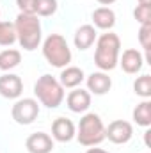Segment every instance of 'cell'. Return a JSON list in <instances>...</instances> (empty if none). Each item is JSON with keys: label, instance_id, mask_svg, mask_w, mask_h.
Returning <instances> with one entry per match:
<instances>
[{"label": "cell", "instance_id": "obj_1", "mask_svg": "<svg viewBox=\"0 0 151 153\" xmlns=\"http://www.w3.org/2000/svg\"><path fill=\"white\" fill-rule=\"evenodd\" d=\"M121 52V39L114 32H105L96 38V50H94V64L100 71H112L119 62Z\"/></svg>", "mask_w": 151, "mask_h": 153}, {"label": "cell", "instance_id": "obj_2", "mask_svg": "<svg viewBox=\"0 0 151 153\" xmlns=\"http://www.w3.org/2000/svg\"><path fill=\"white\" fill-rule=\"evenodd\" d=\"M16 41L27 52L36 50L41 43V23L36 14H23L20 13L14 22Z\"/></svg>", "mask_w": 151, "mask_h": 153}, {"label": "cell", "instance_id": "obj_3", "mask_svg": "<svg viewBox=\"0 0 151 153\" xmlns=\"http://www.w3.org/2000/svg\"><path fill=\"white\" fill-rule=\"evenodd\" d=\"M34 94L41 105L48 109H57L64 102V87L52 75H41L34 84Z\"/></svg>", "mask_w": 151, "mask_h": 153}, {"label": "cell", "instance_id": "obj_4", "mask_svg": "<svg viewBox=\"0 0 151 153\" xmlns=\"http://www.w3.org/2000/svg\"><path fill=\"white\" fill-rule=\"evenodd\" d=\"M43 55L53 68H66L71 62V48L61 34H50L43 43Z\"/></svg>", "mask_w": 151, "mask_h": 153}, {"label": "cell", "instance_id": "obj_5", "mask_svg": "<svg viewBox=\"0 0 151 153\" xmlns=\"http://www.w3.org/2000/svg\"><path fill=\"white\" fill-rule=\"evenodd\" d=\"M75 137L82 146H87V148L100 144L105 139V126H103L101 117L94 112L85 114L78 123V130H76Z\"/></svg>", "mask_w": 151, "mask_h": 153}, {"label": "cell", "instance_id": "obj_6", "mask_svg": "<svg viewBox=\"0 0 151 153\" xmlns=\"http://www.w3.org/2000/svg\"><path fill=\"white\" fill-rule=\"evenodd\" d=\"M11 116L18 125H30L36 121L39 116V103L34 98H21L18 100L13 109H11Z\"/></svg>", "mask_w": 151, "mask_h": 153}, {"label": "cell", "instance_id": "obj_7", "mask_svg": "<svg viewBox=\"0 0 151 153\" xmlns=\"http://www.w3.org/2000/svg\"><path fill=\"white\" fill-rule=\"evenodd\" d=\"M132 137H133V126L124 119H115L105 128V139H109L114 144H126Z\"/></svg>", "mask_w": 151, "mask_h": 153}, {"label": "cell", "instance_id": "obj_8", "mask_svg": "<svg viewBox=\"0 0 151 153\" xmlns=\"http://www.w3.org/2000/svg\"><path fill=\"white\" fill-rule=\"evenodd\" d=\"M23 93V80L14 73H4L0 76V96L7 100H16Z\"/></svg>", "mask_w": 151, "mask_h": 153}, {"label": "cell", "instance_id": "obj_9", "mask_svg": "<svg viewBox=\"0 0 151 153\" xmlns=\"http://www.w3.org/2000/svg\"><path fill=\"white\" fill-rule=\"evenodd\" d=\"M117 64L123 68L124 73L135 75V73H139V71L142 70V66H144V57H142V53H141L137 48H128V50L123 52V55H121V59H119Z\"/></svg>", "mask_w": 151, "mask_h": 153}, {"label": "cell", "instance_id": "obj_10", "mask_svg": "<svg viewBox=\"0 0 151 153\" xmlns=\"http://www.w3.org/2000/svg\"><path fill=\"white\" fill-rule=\"evenodd\" d=\"M52 135L59 143H70L76 135L75 123L71 119H68V117H57L52 123Z\"/></svg>", "mask_w": 151, "mask_h": 153}, {"label": "cell", "instance_id": "obj_11", "mask_svg": "<svg viewBox=\"0 0 151 153\" xmlns=\"http://www.w3.org/2000/svg\"><path fill=\"white\" fill-rule=\"evenodd\" d=\"M112 87V78L105 71H94L87 76V91L93 94H107Z\"/></svg>", "mask_w": 151, "mask_h": 153}, {"label": "cell", "instance_id": "obj_12", "mask_svg": "<svg viewBox=\"0 0 151 153\" xmlns=\"http://www.w3.org/2000/svg\"><path fill=\"white\" fill-rule=\"evenodd\" d=\"M25 148L29 150V153H52L53 150V141L48 134L44 132H36L32 135H29Z\"/></svg>", "mask_w": 151, "mask_h": 153}, {"label": "cell", "instance_id": "obj_13", "mask_svg": "<svg viewBox=\"0 0 151 153\" xmlns=\"http://www.w3.org/2000/svg\"><path fill=\"white\" fill-rule=\"evenodd\" d=\"M66 103H68V109L71 112H76V114L85 112L91 107V93L85 89H75L68 94Z\"/></svg>", "mask_w": 151, "mask_h": 153}, {"label": "cell", "instance_id": "obj_14", "mask_svg": "<svg viewBox=\"0 0 151 153\" xmlns=\"http://www.w3.org/2000/svg\"><path fill=\"white\" fill-rule=\"evenodd\" d=\"M93 27L94 29H101V30H110L115 25V13L110 7H98L93 11Z\"/></svg>", "mask_w": 151, "mask_h": 153}, {"label": "cell", "instance_id": "obj_15", "mask_svg": "<svg viewBox=\"0 0 151 153\" xmlns=\"http://www.w3.org/2000/svg\"><path fill=\"white\" fill-rule=\"evenodd\" d=\"M84 78H85V75H84V71L80 68H76V66H66L61 71L59 82H61V85L64 89H75V87H78L84 82Z\"/></svg>", "mask_w": 151, "mask_h": 153}, {"label": "cell", "instance_id": "obj_16", "mask_svg": "<svg viewBox=\"0 0 151 153\" xmlns=\"http://www.w3.org/2000/svg\"><path fill=\"white\" fill-rule=\"evenodd\" d=\"M96 38H98V32L93 25H82L76 29L73 41H75V46L78 50H87L94 45Z\"/></svg>", "mask_w": 151, "mask_h": 153}, {"label": "cell", "instance_id": "obj_17", "mask_svg": "<svg viewBox=\"0 0 151 153\" xmlns=\"http://www.w3.org/2000/svg\"><path fill=\"white\" fill-rule=\"evenodd\" d=\"M20 62H21V53H20V50L7 48V50H2V52H0V70H2V71H9V70L16 68Z\"/></svg>", "mask_w": 151, "mask_h": 153}, {"label": "cell", "instance_id": "obj_18", "mask_svg": "<svg viewBox=\"0 0 151 153\" xmlns=\"http://www.w3.org/2000/svg\"><path fill=\"white\" fill-rule=\"evenodd\" d=\"M133 121L139 125V126H144L148 128L151 125V102L150 100H144L141 102L135 109H133Z\"/></svg>", "mask_w": 151, "mask_h": 153}, {"label": "cell", "instance_id": "obj_19", "mask_svg": "<svg viewBox=\"0 0 151 153\" xmlns=\"http://www.w3.org/2000/svg\"><path fill=\"white\" fill-rule=\"evenodd\" d=\"M133 93L144 100L151 96V75H141L133 82Z\"/></svg>", "mask_w": 151, "mask_h": 153}, {"label": "cell", "instance_id": "obj_20", "mask_svg": "<svg viewBox=\"0 0 151 153\" xmlns=\"http://www.w3.org/2000/svg\"><path fill=\"white\" fill-rule=\"evenodd\" d=\"M16 41V30L14 23L11 22H0V45L2 46H11Z\"/></svg>", "mask_w": 151, "mask_h": 153}, {"label": "cell", "instance_id": "obj_21", "mask_svg": "<svg viewBox=\"0 0 151 153\" xmlns=\"http://www.w3.org/2000/svg\"><path fill=\"white\" fill-rule=\"evenodd\" d=\"M57 11V0H36V16H52Z\"/></svg>", "mask_w": 151, "mask_h": 153}, {"label": "cell", "instance_id": "obj_22", "mask_svg": "<svg viewBox=\"0 0 151 153\" xmlns=\"http://www.w3.org/2000/svg\"><path fill=\"white\" fill-rule=\"evenodd\" d=\"M133 18L144 25V23H151V5H142L139 4L135 9H133Z\"/></svg>", "mask_w": 151, "mask_h": 153}, {"label": "cell", "instance_id": "obj_23", "mask_svg": "<svg viewBox=\"0 0 151 153\" xmlns=\"http://www.w3.org/2000/svg\"><path fill=\"white\" fill-rule=\"evenodd\" d=\"M139 43H141V46L146 52H150V48H151V23L141 25V29H139Z\"/></svg>", "mask_w": 151, "mask_h": 153}, {"label": "cell", "instance_id": "obj_24", "mask_svg": "<svg viewBox=\"0 0 151 153\" xmlns=\"http://www.w3.org/2000/svg\"><path fill=\"white\" fill-rule=\"evenodd\" d=\"M16 5L23 14H36V0H16Z\"/></svg>", "mask_w": 151, "mask_h": 153}, {"label": "cell", "instance_id": "obj_25", "mask_svg": "<svg viewBox=\"0 0 151 153\" xmlns=\"http://www.w3.org/2000/svg\"><path fill=\"white\" fill-rule=\"evenodd\" d=\"M85 153H109V152H105V150H101V148H89Z\"/></svg>", "mask_w": 151, "mask_h": 153}, {"label": "cell", "instance_id": "obj_26", "mask_svg": "<svg viewBox=\"0 0 151 153\" xmlns=\"http://www.w3.org/2000/svg\"><path fill=\"white\" fill-rule=\"evenodd\" d=\"M150 130H146V132H144V141H146V146H148V148H151V143H150Z\"/></svg>", "mask_w": 151, "mask_h": 153}, {"label": "cell", "instance_id": "obj_27", "mask_svg": "<svg viewBox=\"0 0 151 153\" xmlns=\"http://www.w3.org/2000/svg\"><path fill=\"white\" fill-rule=\"evenodd\" d=\"M114 2H115V0H98V4H101V5H110Z\"/></svg>", "mask_w": 151, "mask_h": 153}, {"label": "cell", "instance_id": "obj_28", "mask_svg": "<svg viewBox=\"0 0 151 153\" xmlns=\"http://www.w3.org/2000/svg\"><path fill=\"white\" fill-rule=\"evenodd\" d=\"M139 4H142V5H151V0H137Z\"/></svg>", "mask_w": 151, "mask_h": 153}]
</instances>
